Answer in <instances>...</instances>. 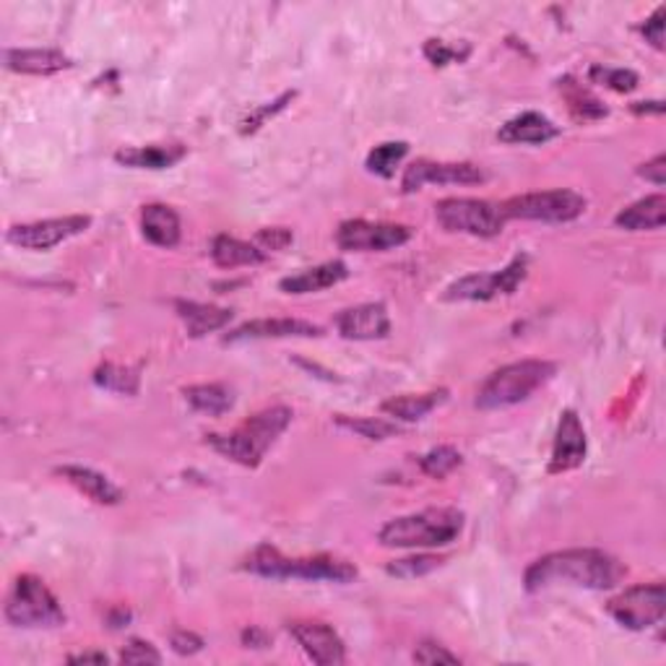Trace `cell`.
<instances>
[{
	"label": "cell",
	"mask_w": 666,
	"mask_h": 666,
	"mask_svg": "<svg viewBox=\"0 0 666 666\" xmlns=\"http://www.w3.org/2000/svg\"><path fill=\"white\" fill-rule=\"evenodd\" d=\"M487 177L490 175L474 162L417 160L404 169L401 190L404 193H417L425 186H479V183H487Z\"/></svg>",
	"instance_id": "obj_12"
},
{
	"label": "cell",
	"mask_w": 666,
	"mask_h": 666,
	"mask_svg": "<svg viewBox=\"0 0 666 666\" xmlns=\"http://www.w3.org/2000/svg\"><path fill=\"white\" fill-rule=\"evenodd\" d=\"M91 227V216L74 214V216H58V219H42L29 224H13L5 233L11 246L22 250H52L61 242L71 240V237L84 235Z\"/></svg>",
	"instance_id": "obj_13"
},
{
	"label": "cell",
	"mask_w": 666,
	"mask_h": 666,
	"mask_svg": "<svg viewBox=\"0 0 666 666\" xmlns=\"http://www.w3.org/2000/svg\"><path fill=\"white\" fill-rule=\"evenodd\" d=\"M589 453V438H586L583 422L573 409H565L560 414L557 432H555V445H552V458H550V474H565L578 469L586 461Z\"/></svg>",
	"instance_id": "obj_15"
},
{
	"label": "cell",
	"mask_w": 666,
	"mask_h": 666,
	"mask_svg": "<svg viewBox=\"0 0 666 666\" xmlns=\"http://www.w3.org/2000/svg\"><path fill=\"white\" fill-rule=\"evenodd\" d=\"M409 240H412V227L406 224L349 219L336 229V242L349 253H386V250L406 246Z\"/></svg>",
	"instance_id": "obj_11"
},
{
	"label": "cell",
	"mask_w": 666,
	"mask_h": 666,
	"mask_svg": "<svg viewBox=\"0 0 666 666\" xmlns=\"http://www.w3.org/2000/svg\"><path fill=\"white\" fill-rule=\"evenodd\" d=\"M121 662L123 664H162V654L156 651V645H151L149 641H141V638H134V641H130L121 651Z\"/></svg>",
	"instance_id": "obj_38"
},
{
	"label": "cell",
	"mask_w": 666,
	"mask_h": 666,
	"mask_svg": "<svg viewBox=\"0 0 666 666\" xmlns=\"http://www.w3.org/2000/svg\"><path fill=\"white\" fill-rule=\"evenodd\" d=\"M555 375H557L555 362L546 360L513 362V365H505L500 367V370H494L490 378L485 380V386L479 388L474 404H477V409H481V412L516 406L520 401L531 399V393L544 388Z\"/></svg>",
	"instance_id": "obj_5"
},
{
	"label": "cell",
	"mask_w": 666,
	"mask_h": 666,
	"mask_svg": "<svg viewBox=\"0 0 666 666\" xmlns=\"http://www.w3.org/2000/svg\"><path fill=\"white\" fill-rule=\"evenodd\" d=\"M292 229L287 227H266L255 235V246H259L263 253H268V250H285L287 246H292Z\"/></svg>",
	"instance_id": "obj_40"
},
{
	"label": "cell",
	"mask_w": 666,
	"mask_h": 666,
	"mask_svg": "<svg viewBox=\"0 0 666 666\" xmlns=\"http://www.w3.org/2000/svg\"><path fill=\"white\" fill-rule=\"evenodd\" d=\"M55 474L68 481V485H74L81 494H87L91 503H97V505H121L123 503L121 487L95 469H87V466H61V469H55Z\"/></svg>",
	"instance_id": "obj_20"
},
{
	"label": "cell",
	"mask_w": 666,
	"mask_h": 666,
	"mask_svg": "<svg viewBox=\"0 0 666 666\" xmlns=\"http://www.w3.org/2000/svg\"><path fill=\"white\" fill-rule=\"evenodd\" d=\"M557 136V125L539 112H520L498 130V138L503 143H546Z\"/></svg>",
	"instance_id": "obj_23"
},
{
	"label": "cell",
	"mask_w": 666,
	"mask_h": 666,
	"mask_svg": "<svg viewBox=\"0 0 666 666\" xmlns=\"http://www.w3.org/2000/svg\"><path fill=\"white\" fill-rule=\"evenodd\" d=\"M292 417L294 414L289 406L263 409V412L253 414V417L242 422V425H237L233 432L206 435V443L214 448L219 456L235 461V464L246 466V469H259L268 448L292 425Z\"/></svg>",
	"instance_id": "obj_2"
},
{
	"label": "cell",
	"mask_w": 666,
	"mask_h": 666,
	"mask_svg": "<svg viewBox=\"0 0 666 666\" xmlns=\"http://www.w3.org/2000/svg\"><path fill=\"white\" fill-rule=\"evenodd\" d=\"M177 315L180 321L186 323L188 334L193 339H201V336L222 331L229 321H233V310L227 307H216V305H203V302H175Z\"/></svg>",
	"instance_id": "obj_26"
},
{
	"label": "cell",
	"mask_w": 666,
	"mask_h": 666,
	"mask_svg": "<svg viewBox=\"0 0 666 666\" xmlns=\"http://www.w3.org/2000/svg\"><path fill=\"white\" fill-rule=\"evenodd\" d=\"M414 662L435 666V664H461V658L456 654L445 649V645L435 643V641H422L417 649H414Z\"/></svg>",
	"instance_id": "obj_39"
},
{
	"label": "cell",
	"mask_w": 666,
	"mask_h": 666,
	"mask_svg": "<svg viewBox=\"0 0 666 666\" xmlns=\"http://www.w3.org/2000/svg\"><path fill=\"white\" fill-rule=\"evenodd\" d=\"M347 276H349V266L344 261H328L315 268H305V272L287 276V279L279 281V289L287 294H313L341 285Z\"/></svg>",
	"instance_id": "obj_21"
},
{
	"label": "cell",
	"mask_w": 666,
	"mask_h": 666,
	"mask_svg": "<svg viewBox=\"0 0 666 666\" xmlns=\"http://www.w3.org/2000/svg\"><path fill=\"white\" fill-rule=\"evenodd\" d=\"M248 573L272 580H334V583H349L360 576L357 565L344 557L313 555V557H287L272 544H259L250 552L246 565Z\"/></svg>",
	"instance_id": "obj_4"
},
{
	"label": "cell",
	"mask_w": 666,
	"mask_h": 666,
	"mask_svg": "<svg viewBox=\"0 0 666 666\" xmlns=\"http://www.w3.org/2000/svg\"><path fill=\"white\" fill-rule=\"evenodd\" d=\"M323 328L310 321L300 318H259L242 323L233 334L224 336V341H259V339H318Z\"/></svg>",
	"instance_id": "obj_17"
},
{
	"label": "cell",
	"mask_w": 666,
	"mask_h": 666,
	"mask_svg": "<svg viewBox=\"0 0 666 666\" xmlns=\"http://www.w3.org/2000/svg\"><path fill=\"white\" fill-rule=\"evenodd\" d=\"M641 35L645 37V42L654 45L656 50H664V5H658L641 24Z\"/></svg>",
	"instance_id": "obj_41"
},
{
	"label": "cell",
	"mask_w": 666,
	"mask_h": 666,
	"mask_svg": "<svg viewBox=\"0 0 666 666\" xmlns=\"http://www.w3.org/2000/svg\"><path fill=\"white\" fill-rule=\"evenodd\" d=\"M589 201L576 190H539V193L513 196L503 203L507 219L544 222V224H568L586 214Z\"/></svg>",
	"instance_id": "obj_8"
},
{
	"label": "cell",
	"mask_w": 666,
	"mask_h": 666,
	"mask_svg": "<svg viewBox=\"0 0 666 666\" xmlns=\"http://www.w3.org/2000/svg\"><path fill=\"white\" fill-rule=\"evenodd\" d=\"M141 233L151 246L175 248L180 242V216L167 203H147L141 209Z\"/></svg>",
	"instance_id": "obj_22"
},
{
	"label": "cell",
	"mask_w": 666,
	"mask_h": 666,
	"mask_svg": "<svg viewBox=\"0 0 666 666\" xmlns=\"http://www.w3.org/2000/svg\"><path fill=\"white\" fill-rule=\"evenodd\" d=\"M242 643H246L248 649H250V645H253V649H266V645L272 643V638H268L266 632L259 630V628H250V630L242 632Z\"/></svg>",
	"instance_id": "obj_44"
},
{
	"label": "cell",
	"mask_w": 666,
	"mask_h": 666,
	"mask_svg": "<svg viewBox=\"0 0 666 666\" xmlns=\"http://www.w3.org/2000/svg\"><path fill=\"white\" fill-rule=\"evenodd\" d=\"M628 576V568L604 550H563L539 557L529 565L524 583L537 593L550 586H578V589L606 591L615 589Z\"/></svg>",
	"instance_id": "obj_1"
},
{
	"label": "cell",
	"mask_w": 666,
	"mask_h": 666,
	"mask_svg": "<svg viewBox=\"0 0 666 666\" xmlns=\"http://www.w3.org/2000/svg\"><path fill=\"white\" fill-rule=\"evenodd\" d=\"M560 89H563L565 99H568V108L578 121H602V117H606V112H610L602 104V99L593 97L589 89L580 87L570 76H565L563 81H560Z\"/></svg>",
	"instance_id": "obj_29"
},
{
	"label": "cell",
	"mask_w": 666,
	"mask_h": 666,
	"mask_svg": "<svg viewBox=\"0 0 666 666\" xmlns=\"http://www.w3.org/2000/svg\"><path fill=\"white\" fill-rule=\"evenodd\" d=\"M186 401L196 412L209 414V417H222L235 406L233 388L222 386V382H203V386H190L183 391Z\"/></svg>",
	"instance_id": "obj_28"
},
{
	"label": "cell",
	"mask_w": 666,
	"mask_h": 666,
	"mask_svg": "<svg viewBox=\"0 0 666 666\" xmlns=\"http://www.w3.org/2000/svg\"><path fill=\"white\" fill-rule=\"evenodd\" d=\"M95 382L99 388H108V391L134 395L138 393L141 375H138V367H123V365H115V362H104V365L97 367Z\"/></svg>",
	"instance_id": "obj_31"
},
{
	"label": "cell",
	"mask_w": 666,
	"mask_h": 666,
	"mask_svg": "<svg viewBox=\"0 0 666 666\" xmlns=\"http://www.w3.org/2000/svg\"><path fill=\"white\" fill-rule=\"evenodd\" d=\"M638 175L645 177L649 183H654L656 188H664V183H666V156L656 154L651 162L641 164V167H638Z\"/></svg>",
	"instance_id": "obj_43"
},
{
	"label": "cell",
	"mask_w": 666,
	"mask_h": 666,
	"mask_svg": "<svg viewBox=\"0 0 666 666\" xmlns=\"http://www.w3.org/2000/svg\"><path fill=\"white\" fill-rule=\"evenodd\" d=\"M71 664H108V654H78L68 658Z\"/></svg>",
	"instance_id": "obj_46"
},
{
	"label": "cell",
	"mask_w": 666,
	"mask_h": 666,
	"mask_svg": "<svg viewBox=\"0 0 666 666\" xmlns=\"http://www.w3.org/2000/svg\"><path fill=\"white\" fill-rule=\"evenodd\" d=\"M336 328L349 341H378L391 334V315L382 302H365L341 310L336 315Z\"/></svg>",
	"instance_id": "obj_16"
},
{
	"label": "cell",
	"mask_w": 666,
	"mask_h": 666,
	"mask_svg": "<svg viewBox=\"0 0 666 666\" xmlns=\"http://www.w3.org/2000/svg\"><path fill=\"white\" fill-rule=\"evenodd\" d=\"M435 219L445 233L472 237H498L507 224L503 203L485 198H443L435 206Z\"/></svg>",
	"instance_id": "obj_7"
},
{
	"label": "cell",
	"mask_w": 666,
	"mask_h": 666,
	"mask_svg": "<svg viewBox=\"0 0 666 666\" xmlns=\"http://www.w3.org/2000/svg\"><path fill=\"white\" fill-rule=\"evenodd\" d=\"M188 156L186 143H151V147H125L115 162L134 169H169Z\"/></svg>",
	"instance_id": "obj_19"
},
{
	"label": "cell",
	"mask_w": 666,
	"mask_h": 666,
	"mask_svg": "<svg viewBox=\"0 0 666 666\" xmlns=\"http://www.w3.org/2000/svg\"><path fill=\"white\" fill-rule=\"evenodd\" d=\"M294 97H297V91H285V95H281L279 99H274V102L261 104V108H255V110L250 112V115L246 117V121L240 123V134H242V136H248V134H255V130H261L263 125L268 123V117L279 115L281 110H287V104L292 102Z\"/></svg>",
	"instance_id": "obj_36"
},
{
	"label": "cell",
	"mask_w": 666,
	"mask_h": 666,
	"mask_svg": "<svg viewBox=\"0 0 666 666\" xmlns=\"http://www.w3.org/2000/svg\"><path fill=\"white\" fill-rule=\"evenodd\" d=\"M289 632H292V638L300 643V649L305 651L307 658H313L315 664H347V645L331 625L321 623V619H294V623H289Z\"/></svg>",
	"instance_id": "obj_14"
},
{
	"label": "cell",
	"mask_w": 666,
	"mask_h": 666,
	"mask_svg": "<svg viewBox=\"0 0 666 666\" xmlns=\"http://www.w3.org/2000/svg\"><path fill=\"white\" fill-rule=\"evenodd\" d=\"M440 563H443V560L432 557V555L404 557V560H393V563H388L386 573H388V576L412 580V578H422V576H427V573L438 570Z\"/></svg>",
	"instance_id": "obj_35"
},
{
	"label": "cell",
	"mask_w": 666,
	"mask_h": 666,
	"mask_svg": "<svg viewBox=\"0 0 666 666\" xmlns=\"http://www.w3.org/2000/svg\"><path fill=\"white\" fill-rule=\"evenodd\" d=\"M211 259L219 268H237V266H255V263L266 261V253L253 242H242L237 237L219 235L211 246Z\"/></svg>",
	"instance_id": "obj_27"
},
{
	"label": "cell",
	"mask_w": 666,
	"mask_h": 666,
	"mask_svg": "<svg viewBox=\"0 0 666 666\" xmlns=\"http://www.w3.org/2000/svg\"><path fill=\"white\" fill-rule=\"evenodd\" d=\"M5 68L13 74L26 76H52L74 68V61L61 50L35 48V50H9L5 52Z\"/></svg>",
	"instance_id": "obj_18"
},
{
	"label": "cell",
	"mask_w": 666,
	"mask_h": 666,
	"mask_svg": "<svg viewBox=\"0 0 666 666\" xmlns=\"http://www.w3.org/2000/svg\"><path fill=\"white\" fill-rule=\"evenodd\" d=\"M591 84H602V87L617 91V95H628L638 87V74L630 68H606V65H593L589 71Z\"/></svg>",
	"instance_id": "obj_34"
},
{
	"label": "cell",
	"mask_w": 666,
	"mask_h": 666,
	"mask_svg": "<svg viewBox=\"0 0 666 666\" xmlns=\"http://www.w3.org/2000/svg\"><path fill=\"white\" fill-rule=\"evenodd\" d=\"M606 612L628 630L656 628L666 615V589L664 583H641L623 591L606 604Z\"/></svg>",
	"instance_id": "obj_10"
},
{
	"label": "cell",
	"mask_w": 666,
	"mask_h": 666,
	"mask_svg": "<svg viewBox=\"0 0 666 666\" xmlns=\"http://www.w3.org/2000/svg\"><path fill=\"white\" fill-rule=\"evenodd\" d=\"M409 154V143L406 141H388L375 147L370 154H367L365 167L367 173L382 177V180H391L399 169V164L404 162V156Z\"/></svg>",
	"instance_id": "obj_30"
},
{
	"label": "cell",
	"mask_w": 666,
	"mask_h": 666,
	"mask_svg": "<svg viewBox=\"0 0 666 666\" xmlns=\"http://www.w3.org/2000/svg\"><path fill=\"white\" fill-rule=\"evenodd\" d=\"M5 619L13 628H61L65 612L42 578L24 573L13 580L9 602H5Z\"/></svg>",
	"instance_id": "obj_6"
},
{
	"label": "cell",
	"mask_w": 666,
	"mask_h": 666,
	"mask_svg": "<svg viewBox=\"0 0 666 666\" xmlns=\"http://www.w3.org/2000/svg\"><path fill=\"white\" fill-rule=\"evenodd\" d=\"M466 516L458 507H425L419 513H409L388 520L378 533L382 546L395 550H430V546H448L461 537Z\"/></svg>",
	"instance_id": "obj_3"
},
{
	"label": "cell",
	"mask_w": 666,
	"mask_h": 666,
	"mask_svg": "<svg viewBox=\"0 0 666 666\" xmlns=\"http://www.w3.org/2000/svg\"><path fill=\"white\" fill-rule=\"evenodd\" d=\"M632 112H636V115H662L664 102H658V99H654V102H636L632 104Z\"/></svg>",
	"instance_id": "obj_45"
},
{
	"label": "cell",
	"mask_w": 666,
	"mask_h": 666,
	"mask_svg": "<svg viewBox=\"0 0 666 666\" xmlns=\"http://www.w3.org/2000/svg\"><path fill=\"white\" fill-rule=\"evenodd\" d=\"M464 464V456L453 445H438L432 451H427L425 456H419V469L432 479H445L448 474L456 472Z\"/></svg>",
	"instance_id": "obj_32"
},
{
	"label": "cell",
	"mask_w": 666,
	"mask_h": 666,
	"mask_svg": "<svg viewBox=\"0 0 666 666\" xmlns=\"http://www.w3.org/2000/svg\"><path fill=\"white\" fill-rule=\"evenodd\" d=\"M445 401H448V388H438V391L419 393V395L414 393L393 395V399L382 401L380 412L399 422H419L425 419L427 414H432L438 406H443Z\"/></svg>",
	"instance_id": "obj_25"
},
{
	"label": "cell",
	"mask_w": 666,
	"mask_h": 666,
	"mask_svg": "<svg viewBox=\"0 0 666 666\" xmlns=\"http://www.w3.org/2000/svg\"><path fill=\"white\" fill-rule=\"evenodd\" d=\"M472 48L469 45H464V48H451V45H445L443 39H427L425 42V58L432 65H438V68H443L448 63H461L469 58Z\"/></svg>",
	"instance_id": "obj_37"
},
{
	"label": "cell",
	"mask_w": 666,
	"mask_h": 666,
	"mask_svg": "<svg viewBox=\"0 0 666 666\" xmlns=\"http://www.w3.org/2000/svg\"><path fill=\"white\" fill-rule=\"evenodd\" d=\"M169 645H173L175 654L180 656H193L198 654V651H203V638L196 636V632H188V630H175L173 638H169Z\"/></svg>",
	"instance_id": "obj_42"
},
{
	"label": "cell",
	"mask_w": 666,
	"mask_h": 666,
	"mask_svg": "<svg viewBox=\"0 0 666 666\" xmlns=\"http://www.w3.org/2000/svg\"><path fill=\"white\" fill-rule=\"evenodd\" d=\"M526 276H529V255L518 253L516 259L507 263L505 268H500V272L461 276L458 281H453V285L445 289L443 300L490 302L494 297H505L516 292V289L526 281Z\"/></svg>",
	"instance_id": "obj_9"
},
{
	"label": "cell",
	"mask_w": 666,
	"mask_h": 666,
	"mask_svg": "<svg viewBox=\"0 0 666 666\" xmlns=\"http://www.w3.org/2000/svg\"><path fill=\"white\" fill-rule=\"evenodd\" d=\"M619 229H630V233H645V229H662L666 224V196L654 193L645 196L641 201L630 203L615 216Z\"/></svg>",
	"instance_id": "obj_24"
},
{
	"label": "cell",
	"mask_w": 666,
	"mask_h": 666,
	"mask_svg": "<svg viewBox=\"0 0 666 666\" xmlns=\"http://www.w3.org/2000/svg\"><path fill=\"white\" fill-rule=\"evenodd\" d=\"M336 425L344 427V430L360 435V438L367 440H386L393 438V435L401 432V427L395 425V422L388 419H375V417H344V414H339L336 417Z\"/></svg>",
	"instance_id": "obj_33"
}]
</instances>
